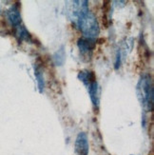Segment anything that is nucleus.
<instances>
[{"mask_svg": "<svg viewBox=\"0 0 154 155\" xmlns=\"http://www.w3.org/2000/svg\"><path fill=\"white\" fill-rule=\"evenodd\" d=\"M6 17L13 27H17L19 25H21V21H22L21 13H20L19 8L16 5H13L9 10H7Z\"/></svg>", "mask_w": 154, "mask_h": 155, "instance_id": "6", "label": "nucleus"}, {"mask_svg": "<svg viewBox=\"0 0 154 155\" xmlns=\"http://www.w3.org/2000/svg\"><path fill=\"white\" fill-rule=\"evenodd\" d=\"M77 26L84 35V37L95 39L100 33V26L95 15L91 12H88L77 20Z\"/></svg>", "mask_w": 154, "mask_h": 155, "instance_id": "2", "label": "nucleus"}, {"mask_svg": "<svg viewBox=\"0 0 154 155\" xmlns=\"http://www.w3.org/2000/svg\"><path fill=\"white\" fill-rule=\"evenodd\" d=\"M0 13H1V11H0Z\"/></svg>", "mask_w": 154, "mask_h": 155, "instance_id": "12", "label": "nucleus"}, {"mask_svg": "<svg viewBox=\"0 0 154 155\" xmlns=\"http://www.w3.org/2000/svg\"><path fill=\"white\" fill-rule=\"evenodd\" d=\"M96 44V39H90L87 37H80L77 41V47L81 54L88 58H90L93 51L95 50Z\"/></svg>", "mask_w": 154, "mask_h": 155, "instance_id": "3", "label": "nucleus"}, {"mask_svg": "<svg viewBox=\"0 0 154 155\" xmlns=\"http://www.w3.org/2000/svg\"><path fill=\"white\" fill-rule=\"evenodd\" d=\"M15 35L19 41L30 42L31 40V35H30V32L27 31V29L23 25H19L17 27H15Z\"/></svg>", "mask_w": 154, "mask_h": 155, "instance_id": "9", "label": "nucleus"}, {"mask_svg": "<svg viewBox=\"0 0 154 155\" xmlns=\"http://www.w3.org/2000/svg\"><path fill=\"white\" fill-rule=\"evenodd\" d=\"M78 79L81 81V82H83V84L88 87L90 84H92L93 82L96 81V75H95V72L93 71L82 70L78 73Z\"/></svg>", "mask_w": 154, "mask_h": 155, "instance_id": "7", "label": "nucleus"}, {"mask_svg": "<svg viewBox=\"0 0 154 155\" xmlns=\"http://www.w3.org/2000/svg\"><path fill=\"white\" fill-rule=\"evenodd\" d=\"M89 2L86 0H82V1H73L71 4V8L70 10V17L72 20H75L77 22V20L79 18H81L85 15H87L89 11Z\"/></svg>", "mask_w": 154, "mask_h": 155, "instance_id": "4", "label": "nucleus"}, {"mask_svg": "<svg viewBox=\"0 0 154 155\" xmlns=\"http://www.w3.org/2000/svg\"><path fill=\"white\" fill-rule=\"evenodd\" d=\"M136 93L143 109L146 111H152L154 102V89L153 81L150 74L145 73L140 77L136 86Z\"/></svg>", "mask_w": 154, "mask_h": 155, "instance_id": "1", "label": "nucleus"}, {"mask_svg": "<svg viewBox=\"0 0 154 155\" xmlns=\"http://www.w3.org/2000/svg\"><path fill=\"white\" fill-rule=\"evenodd\" d=\"M74 149H75L76 155H89L90 146H89L88 136H87V134L85 132H80L77 135L75 139Z\"/></svg>", "mask_w": 154, "mask_h": 155, "instance_id": "5", "label": "nucleus"}, {"mask_svg": "<svg viewBox=\"0 0 154 155\" xmlns=\"http://www.w3.org/2000/svg\"><path fill=\"white\" fill-rule=\"evenodd\" d=\"M52 59L56 66H62L64 64L65 59H66V53H65L64 47H61V48L53 54Z\"/></svg>", "mask_w": 154, "mask_h": 155, "instance_id": "11", "label": "nucleus"}, {"mask_svg": "<svg viewBox=\"0 0 154 155\" xmlns=\"http://www.w3.org/2000/svg\"><path fill=\"white\" fill-rule=\"evenodd\" d=\"M88 91H89L90 97V100L93 106H94L96 109H98L99 102H100V93H99V87H98L97 81L93 82L88 87Z\"/></svg>", "mask_w": 154, "mask_h": 155, "instance_id": "8", "label": "nucleus"}, {"mask_svg": "<svg viewBox=\"0 0 154 155\" xmlns=\"http://www.w3.org/2000/svg\"><path fill=\"white\" fill-rule=\"evenodd\" d=\"M34 75L37 80L39 91L43 92L44 87H45V80H44V75H43V71H42V66L38 63H36L34 65Z\"/></svg>", "mask_w": 154, "mask_h": 155, "instance_id": "10", "label": "nucleus"}]
</instances>
